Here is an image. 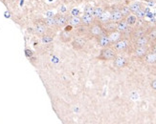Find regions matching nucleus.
Returning <instances> with one entry per match:
<instances>
[{"instance_id":"31","label":"nucleus","mask_w":156,"mask_h":124,"mask_svg":"<svg viewBox=\"0 0 156 124\" xmlns=\"http://www.w3.org/2000/svg\"><path fill=\"white\" fill-rule=\"evenodd\" d=\"M80 15V11L79 10H73L72 12H71V15L72 16H78Z\"/></svg>"},{"instance_id":"19","label":"nucleus","mask_w":156,"mask_h":124,"mask_svg":"<svg viewBox=\"0 0 156 124\" xmlns=\"http://www.w3.org/2000/svg\"><path fill=\"white\" fill-rule=\"evenodd\" d=\"M68 23H69L72 27H74V28H76V27H78L79 25L81 24V20H80V18H79L78 16H71V17H69V21H68Z\"/></svg>"},{"instance_id":"1","label":"nucleus","mask_w":156,"mask_h":124,"mask_svg":"<svg viewBox=\"0 0 156 124\" xmlns=\"http://www.w3.org/2000/svg\"><path fill=\"white\" fill-rule=\"evenodd\" d=\"M103 33H105L104 29H103V24L100 23L99 21H94L89 27H88V34L91 36L98 37Z\"/></svg>"},{"instance_id":"6","label":"nucleus","mask_w":156,"mask_h":124,"mask_svg":"<svg viewBox=\"0 0 156 124\" xmlns=\"http://www.w3.org/2000/svg\"><path fill=\"white\" fill-rule=\"evenodd\" d=\"M97 41H98V44L103 48H106V47H109L110 45H112L109 40V37L107 36V33L101 34L100 36L97 37Z\"/></svg>"},{"instance_id":"25","label":"nucleus","mask_w":156,"mask_h":124,"mask_svg":"<svg viewBox=\"0 0 156 124\" xmlns=\"http://www.w3.org/2000/svg\"><path fill=\"white\" fill-rule=\"evenodd\" d=\"M105 10L103 9V8H101V7H97V8H95L94 9V12H93V16L95 17V18H97V17H99L101 15V12H103Z\"/></svg>"},{"instance_id":"29","label":"nucleus","mask_w":156,"mask_h":124,"mask_svg":"<svg viewBox=\"0 0 156 124\" xmlns=\"http://www.w3.org/2000/svg\"><path fill=\"white\" fill-rule=\"evenodd\" d=\"M94 9L95 8L93 6H86L84 9V13H87V15H93Z\"/></svg>"},{"instance_id":"32","label":"nucleus","mask_w":156,"mask_h":124,"mask_svg":"<svg viewBox=\"0 0 156 124\" xmlns=\"http://www.w3.org/2000/svg\"><path fill=\"white\" fill-rule=\"evenodd\" d=\"M151 88L153 89V90H156V79H154V80L151 82Z\"/></svg>"},{"instance_id":"16","label":"nucleus","mask_w":156,"mask_h":124,"mask_svg":"<svg viewBox=\"0 0 156 124\" xmlns=\"http://www.w3.org/2000/svg\"><path fill=\"white\" fill-rule=\"evenodd\" d=\"M59 37H60V40H62V42L67 43V42H70V41L72 40L73 36L70 33V32H69V31L64 30V31H62V33H60Z\"/></svg>"},{"instance_id":"14","label":"nucleus","mask_w":156,"mask_h":124,"mask_svg":"<svg viewBox=\"0 0 156 124\" xmlns=\"http://www.w3.org/2000/svg\"><path fill=\"white\" fill-rule=\"evenodd\" d=\"M127 61L125 57H116L114 58V65L117 68H124L125 66H126Z\"/></svg>"},{"instance_id":"30","label":"nucleus","mask_w":156,"mask_h":124,"mask_svg":"<svg viewBox=\"0 0 156 124\" xmlns=\"http://www.w3.org/2000/svg\"><path fill=\"white\" fill-rule=\"evenodd\" d=\"M53 41V37L51 36H43L42 37V42L45 43V44H48L50 42H52Z\"/></svg>"},{"instance_id":"22","label":"nucleus","mask_w":156,"mask_h":124,"mask_svg":"<svg viewBox=\"0 0 156 124\" xmlns=\"http://www.w3.org/2000/svg\"><path fill=\"white\" fill-rule=\"evenodd\" d=\"M147 36L150 40V42H156V28L151 29L150 31H147Z\"/></svg>"},{"instance_id":"11","label":"nucleus","mask_w":156,"mask_h":124,"mask_svg":"<svg viewBox=\"0 0 156 124\" xmlns=\"http://www.w3.org/2000/svg\"><path fill=\"white\" fill-rule=\"evenodd\" d=\"M110 15H111V12H108V11H104L103 12H101V15L97 17V21H99L100 23L101 24H104L105 22H108L110 20Z\"/></svg>"},{"instance_id":"8","label":"nucleus","mask_w":156,"mask_h":124,"mask_svg":"<svg viewBox=\"0 0 156 124\" xmlns=\"http://www.w3.org/2000/svg\"><path fill=\"white\" fill-rule=\"evenodd\" d=\"M116 27H117V23L116 22H113V21H108L103 24V29H104V33H109L113 31L116 30Z\"/></svg>"},{"instance_id":"7","label":"nucleus","mask_w":156,"mask_h":124,"mask_svg":"<svg viewBox=\"0 0 156 124\" xmlns=\"http://www.w3.org/2000/svg\"><path fill=\"white\" fill-rule=\"evenodd\" d=\"M147 31L146 29H143V28H138V29H133L132 32H131V34H130V37L135 40L138 37H141V36H147Z\"/></svg>"},{"instance_id":"4","label":"nucleus","mask_w":156,"mask_h":124,"mask_svg":"<svg viewBox=\"0 0 156 124\" xmlns=\"http://www.w3.org/2000/svg\"><path fill=\"white\" fill-rule=\"evenodd\" d=\"M128 45H129V41L126 37H124L119 39L116 43H114V48L116 51H124L128 47Z\"/></svg>"},{"instance_id":"10","label":"nucleus","mask_w":156,"mask_h":124,"mask_svg":"<svg viewBox=\"0 0 156 124\" xmlns=\"http://www.w3.org/2000/svg\"><path fill=\"white\" fill-rule=\"evenodd\" d=\"M129 25H128L127 23H126V19L124 18V19H122V20H120L119 22H117V27H116V30L117 31H119L122 34H123L128 28H129Z\"/></svg>"},{"instance_id":"18","label":"nucleus","mask_w":156,"mask_h":124,"mask_svg":"<svg viewBox=\"0 0 156 124\" xmlns=\"http://www.w3.org/2000/svg\"><path fill=\"white\" fill-rule=\"evenodd\" d=\"M136 57H145V56L147 53V46H142V47H136L134 51Z\"/></svg>"},{"instance_id":"2","label":"nucleus","mask_w":156,"mask_h":124,"mask_svg":"<svg viewBox=\"0 0 156 124\" xmlns=\"http://www.w3.org/2000/svg\"><path fill=\"white\" fill-rule=\"evenodd\" d=\"M116 57H117L116 52H115L113 49H110V48L106 47L101 51L98 58L101 60H111V59H114Z\"/></svg>"},{"instance_id":"5","label":"nucleus","mask_w":156,"mask_h":124,"mask_svg":"<svg viewBox=\"0 0 156 124\" xmlns=\"http://www.w3.org/2000/svg\"><path fill=\"white\" fill-rule=\"evenodd\" d=\"M86 42H87V40H86L85 37L79 36V37H76L75 39H74L72 46H73V48L75 50H81L85 46Z\"/></svg>"},{"instance_id":"3","label":"nucleus","mask_w":156,"mask_h":124,"mask_svg":"<svg viewBox=\"0 0 156 124\" xmlns=\"http://www.w3.org/2000/svg\"><path fill=\"white\" fill-rule=\"evenodd\" d=\"M69 21V17L64 15H57L55 16V24L58 28H62L68 24Z\"/></svg>"},{"instance_id":"24","label":"nucleus","mask_w":156,"mask_h":124,"mask_svg":"<svg viewBox=\"0 0 156 124\" xmlns=\"http://www.w3.org/2000/svg\"><path fill=\"white\" fill-rule=\"evenodd\" d=\"M44 23L47 27H51V26H56L55 24V17H47L44 20Z\"/></svg>"},{"instance_id":"12","label":"nucleus","mask_w":156,"mask_h":124,"mask_svg":"<svg viewBox=\"0 0 156 124\" xmlns=\"http://www.w3.org/2000/svg\"><path fill=\"white\" fill-rule=\"evenodd\" d=\"M148 43H150V40H148L147 36L138 37L134 40V44L136 47H142V46H147Z\"/></svg>"},{"instance_id":"15","label":"nucleus","mask_w":156,"mask_h":124,"mask_svg":"<svg viewBox=\"0 0 156 124\" xmlns=\"http://www.w3.org/2000/svg\"><path fill=\"white\" fill-rule=\"evenodd\" d=\"M80 20H81V24L86 25V26H90L94 22V16L92 15H87V13H84V15L81 16Z\"/></svg>"},{"instance_id":"33","label":"nucleus","mask_w":156,"mask_h":124,"mask_svg":"<svg viewBox=\"0 0 156 124\" xmlns=\"http://www.w3.org/2000/svg\"><path fill=\"white\" fill-rule=\"evenodd\" d=\"M152 52L156 53V42H155V44H154L153 47H152Z\"/></svg>"},{"instance_id":"13","label":"nucleus","mask_w":156,"mask_h":124,"mask_svg":"<svg viewBox=\"0 0 156 124\" xmlns=\"http://www.w3.org/2000/svg\"><path fill=\"white\" fill-rule=\"evenodd\" d=\"M124 19V16L122 15V12L120 10H116V11H113L110 15V21H113V22H119L120 20Z\"/></svg>"},{"instance_id":"27","label":"nucleus","mask_w":156,"mask_h":124,"mask_svg":"<svg viewBox=\"0 0 156 124\" xmlns=\"http://www.w3.org/2000/svg\"><path fill=\"white\" fill-rule=\"evenodd\" d=\"M140 9H142V8H141V5L139 3H134V4H131L129 6V10L131 12H136Z\"/></svg>"},{"instance_id":"26","label":"nucleus","mask_w":156,"mask_h":124,"mask_svg":"<svg viewBox=\"0 0 156 124\" xmlns=\"http://www.w3.org/2000/svg\"><path fill=\"white\" fill-rule=\"evenodd\" d=\"M121 12H122V15H123V16H124V18H126V16H128L130 15V10H129V7H123L121 10Z\"/></svg>"},{"instance_id":"23","label":"nucleus","mask_w":156,"mask_h":124,"mask_svg":"<svg viewBox=\"0 0 156 124\" xmlns=\"http://www.w3.org/2000/svg\"><path fill=\"white\" fill-rule=\"evenodd\" d=\"M126 21L129 26H133L137 22V16L135 15H129L128 16L126 17Z\"/></svg>"},{"instance_id":"17","label":"nucleus","mask_w":156,"mask_h":124,"mask_svg":"<svg viewBox=\"0 0 156 124\" xmlns=\"http://www.w3.org/2000/svg\"><path fill=\"white\" fill-rule=\"evenodd\" d=\"M88 27L83 24H80L78 27H76V32L79 36H84L85 34H88Z\"/></svg>"},{"instance_id":"9","label":"nucleus","mask_w":156,"mask_h":124,"mask_svg":"<svg viewBox=\"0 0 156 124\" xmlns=\"http://www.w3.org/2000/svg\"><path fill=\"white\" fill-rule=\"evenodd\" d=\"M107 36H108V37H109V40H110L111 44L116 43L117 41L119 39H121L122 36H122V33L119 31H117V30H115V31H113V32H111L109 33H107Z\"/></svg>"},{"instance_id":"20","label":"nucleus","mask_w":156,"mask_h":124,"mask_svg":"<svg viewBox=\"0 0 156 124\" xmlns=\"http://www.w3.org/2000/svg\"><path fill=\"white\" fill-rule=\"evenodd\" d=\"M36 33L37 34H44L47 31V26L45 25V23H41V24H37L36 26V29H35Z\"/></svg>"},{"instance_id":"21","label":"nucleus","mask_w":156,"mask_h":124,"mask_svg":"<svg viewBox=\"0 0 156 124\" xmlns=\"http://www.w3.org/2000/svg\"><path fill=\"white\" fill-rule=\"evenodd\" d=\"M146 61L147 63H156V53L151 52V53H147L145 56Z\"/></svg>"},{"instance_id":"28","label":"nucleus","mask_w":156,"mask_h":124,"mask_svg":"<svg viewBox=\"0 0 156 124\" xmlns=\"http://www.w3.org/2000/svg\"><path fill=\"white\" fill-rule=\"evenodd\" d=\"M135 15L137 16V18H143L146 15V12L144 10L140 9L139 11H137L136 12H135Z\"/></svg>"}]
</instances>
